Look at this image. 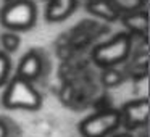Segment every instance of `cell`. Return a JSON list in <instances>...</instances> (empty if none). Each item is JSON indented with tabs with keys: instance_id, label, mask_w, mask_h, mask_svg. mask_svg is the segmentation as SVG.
Masks as SVG:
<instances>
[{
	"instance_id": "6da1fadb",
	"label": "cell",
	"mask_w": 150,
	"mask_h": 137,
	"mask_svg": "<svg viewBox=\"0 0 150 137\" xmlns=\"http://www.w3.org/2000/svg\"><path fill=\"white\" fill-rule=\"evenodd\" d=\"M2 103L10 110H39L42 107V97L39 90L24 79L13 76L2 95Z\"/></svg>"
},
{
	"instance_id": "7a4b0ae2",
	"label": "cell",
	"mask_w": 150,
	"mask_h": 137,
	"mask_svg": "<svg viewBox=\"0 0 150 137\" xmlns=\"http://www.w3.org/2000/svg\"><path fill=\"white\" fill-rule=\"evenodd\" d=\"M131 47H132V36L124 31L95 47L92 52V60L95 65L103 69L113 68L115 65L124 61L129 56Z\"/></svg>"
},
{
	"instance_id": "3957f363",
	"label": "cell",
	"mask_w": 150,
	"mask_h": 137,
	"mask_svg": "<svg viewBox=\"0 0 150 137\" xmlns=\"http://www.w3.org/2000/svg\"><path fill=\"white\" fill-rule=\"evenodd\" d=\"M37 8L31 0H13L0 11V23L10 32L29 31L36 24Z\"/></svg>"
},
{
	"instance_id": "277c9868",
	"label": "cell",
	"mask_w": 150,
	"mask_h": 137,
	"mask_svg": "<svg viewBox=\"0 0 150 137\" xmlns=\"http://www.w3.org/2000/svg\"><path fill=\"white\" fill-rule=\"evenodd\" d=\"M120 126V110H103L84 118L79 124V132L82 137H110Z\"/></svg>"
},
{
	"instance_id": "5b68a950",
	"label": "cell",
	"mask_w": 150,
	"mask_h": 137,
	"mask_svg": "<svg viewBox=\"0 0 150 137\" xmlns=\"http://www.w3.org/2000/svg\"><path fill=\"white\" fill-rule=\"evenodd\" d=\"M120 114H121V124L129 131L145 126L149 123V116H150L149 98H136V100L126 102L121 107Z\"/></svg>"
},
{
	"instance_id": "8992f818",
	"label": "cell",
	"mask_w": 150,
	"mask_h": 137,
	"mask_svg": "<svg viewBox=\"0 0 150 137\" xmlns=\"http://www.w3.org/2000/svg\"><path fill=\"white\" fill-rule=\"evenodd\" d=\"M42 73V58L36 52H28L20 60V65L16 69V76L28 82L36 81Z\"/></svg>"
},
{
	"instance_id": "52a82bcc",
	"label": "cell",
	"mask_w": 150,
	"mask_h": 137,
	"mask_svg": "<svg viewBox=\"0 0 150 137\" xmlns=\"http://www.w3.org/2000/svg\"><path fill=\"white\" fill-rule=\"evenodd\" d=\"M78 7V0H49L45 8V20L52 23H58L71 16V13Z\"/></svg>"
},
{
	"instance_id": "ba28073f",
	"label": "cell",
	"mask_w": 150,
	"mask_h": 137,
	"mask_svg": "<svg viewBox=\"0 0 150 137\" xmlns=\"http://www.w3.org/2000/svg\"><path fill=\"white\" fill-rule=\"evenodd\" d=\"M121 23L126 28V32L132 34H147L149 31V13L145 10L132 11L121 16Z\"/></svg>"
},
{
	"instance_id": "9c48e42d",
	"label": "cell",
	"mask_w": 150,
	"mask_h": 137,
	"mask_svg": "<svg viewBox=\"0 0 150 137\" xmlns=\"http://www.w3.org/2000/svg\"><path fill=\"white\" fill-rule=\"evenodd\" d=\"M86 10L91 15H95V16L102 18L105 21H116L118 18L121 16L116 11V8L111 5L110 0H87L86 2Z\"/></svg>"
},
{
	"instance_id": "30bf717a",
	"label": "cell",
	"mask_w": 150,
	"mask_h": 137,
	"mask_svg": "<svg viewBox=\"0 0 150 137\" xmlns=\"http://www.w3.org/2000/svg\"><path fill=\"white\" fill-rule=\"evenodd\" d=\"M111 5L116 8L118 13H132V11H139L144 10V5H145L147 0H110Z\"/></svg>"
},
{
	"instance_id": "8fae6325",
	"label": "cell",
	"mask_w": 150,
	"mask_h": 137,
	"mask_svg": "<svg viewBox=\"0 0 150 137\" xmlns=\"http://www.w3.org/2000/svg\"><path fill=\"white\" fill-rule=\"evenodd\" d=\"M0 42H2V45H4V49H5V53L8 55V53H13L20 49L21 39L16 32H5L0 37Z\"/></svg>"
},
{
	"instance_id": "7c38bea8",
	"label": "cell",
	"mask_w": 150,
	"mask_h": 137,
	"mask_svg": "<svg viewBox=\"0 0 150 137\" xmlns=\"http://www.w3.org/2000/svg\"><path fill=\"white\" fill-rule=\"evenodd\" d=\"M102 82L105 87H116L123 82V74L115 68H105L102 73Z\"/></svg>"
},
{
	"instance_id": "4fadbf2b",
	"label": "cell",
	"mask_w": 150,
	"mask_h": 137,
	"mask_svg": "<svg viewBox=\"0 0 150 137\" xmlns=\"http://www.w3.org/2000/svg\"><path fill=\"white\" fill-rule=\"evenodd\" d=\"M11 69V60L5 52H0V85H4L10 78Z\"/></svg>"
},
{
	"instance_id": "5bb4252c",
	"label": "cell",
	"mask_w": 150,
	"mask_h": 137,
	"mask_svg": "<svg viewBox=\"0 0 150 137\" xmlns=\"http://www.w3.org/2000/svg\"><path fill=\"white\" fill-rule=\"evenodd\" d=\"M8 136V129H7V124L0 119V137H7Z\"/></svg>"
},
{
	"instance_id": "9a60e30c",
	"label": "cell",
	"mask_w": 150,
	"mask_h": 137,
	"mask_svg": "<svg viewBox=\"0 0 150 137\" xmlns=\"http://www.w3.org/2000/svg\"><path fill=\"white\" fill-rule=\"evenodd\" d=\"M110 137H132V136L127 134V132H121V134H111Z\"/></svg>"
},
{
	"instance_id": "2e32d148",
	"label": "cell",
	"mask_w": 150,
	"mask_h": 137,
	"mask_svg": "<svg viewBox=\"0 0 150 137\" xmlns=\"http://www.w3.org/2000/svg\"><path fill=\"white\" fill-rule=\"evenodd\" d=\"M7 2H13V0H7Z\"/></svg>"
}]
</instances>
